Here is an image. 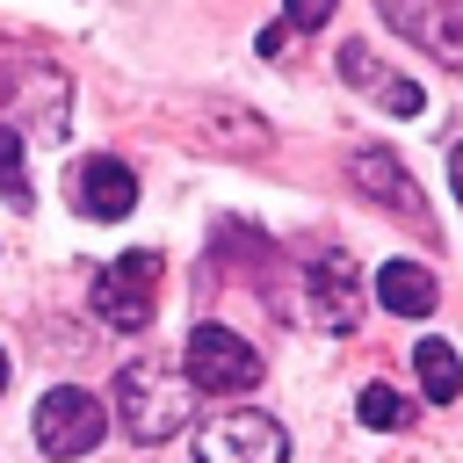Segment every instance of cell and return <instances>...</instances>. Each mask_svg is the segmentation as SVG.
<instances>
[{
	"label": "cell",
	"instance_id": "obj_9",
	"mask_svg": "<svg viewBox=\"0 0 463 463\" xmlns=\"http://www.w3.org/2000/svg\"><path fill=\"white\" fill-rule=\"evenodd\" d=\"M376 7H383V22L398 36H412V43L441 51V58H463V22H456L463 0H376Z\"/></svg>",
	"mask_w": 463,
	"mask_h": 463
},
{
	"label": "cell",
	"instance_id": "obj_16",
	"mask_svg": "<svg viewBox=\"0 0 463 463\" xmlns=\"http://www.w3.org/2000/svg\"><path fill=\"white\" fill-rule=\"evenodd\" d=\"M282 14H289V29H326L333 0H282Z\"/></svg>",
	"mask_w": 463,
	"mask_h": 463
},
{
	"label": "cell",
	"instance_id": "obj_4",
	"mask_svg": "<svg viewBox=\"0 0 463 463\" xmlns=\"http://www.w3.org/2000/svg\"><path fill=\"white\" fill-rule=\"evenodd\" d=\"M159 253L137 246V253H116L101 275H94V318L116 326V333H145L152 311H159Z\"/></svg>",
	"mask_w": 463,
	"mask_h": 463
},
{
	"label": "cell",
	"instance_id": "obj_1",
	"mask_svg": "<svg viewBox=\"0 0 463 463\" xmlns=\"http://www.w3.org/2000/svg\"><path fill=\"white\" fill-rule=\"evenodd\" d=\"M188 412H195V391H188V376L166 354H130L116 369V427L130 441L159 449V441H174L188 427Z\"/></svg>",
	"mask_w": 463,
	"mask_h": 463
},
{
	"label": "cell",
	"instance_id": "obj_11",
	"mask_svg": "<svg viewBox=\"0 0 463 463\" xmlns=\"http://www.w3.org/2000/svg\"><path fill=\"white\" fill-rule=\"evenodd\" d=\"M412 369H420V391H427L434 405L463 398V347H456V340H420V347H412Z\"/></svg>",
	"mask_w": 463,
	"mask_h": 463
},
{
	"label": "cell",
	"instance_id": "obj_14",
	"mask_svg": "<svg viewBox=\"0 0 463 463\" xmlns=\"http://www.w3.org/2000/svg\"><path fill=\"white\" fill-rule=\"evenodd\" d=\"M333 65H340V80H347V87H376V80H383L369 43H340V51H333Z\"/></svg>",
	"mask_w": 463,
	"mask_h": 463
},
{
	"label": "cell",
	"instance_id": "obj_13",
	"mask_svg": "<svg viewBox=\"0 0 463 463\" xmlns=\"http://www.w3.org/2000/svg\"><path fill=\"white\" fill-rule=\"evenodd\" d=\"M0 188H7V203H14V210H29V181H22V130H14V123H0Z\"/></svg>",
	"mask_w": 463,
	"mask_h": 463
},
{
	"label": "cell",
	"instance_id": "obj_12",
	"mask_svg": "<svg viewBox=\"0 0 463 463\" xmlns=\"http://www.w3.org/2000/svg\"><path fill=\"white\" fill-rule=\"evenodd\" d=\"M354 420L391 434V427H405V398H398L391 383H362V398H354Z\"/></svg>",
	"mask_w": 463,
	"mask_h": 463
},
{
	"label": "cell",
	"instance_id": "obj_3",
	"mask_svg": "<svg viewBox=\"0 0 463 463\" xmlns=\"http://www.w3.org/2000/svg\"><path fill=\"white\" fill-rule=\"evenodd\" d=\"M195 463H289V434L275 412L217 405L210 420H195Z\"/></svg>",
	"mask_w": 463,
	"mask_h": 463
},
{
	"label": "cell",
	"instance_id": "obj_7",
	"mask_svg": "<svg viewBox=\"0 0 463 463\" xmlns=\"http://www.w3.org/2000/svg\"><path fill=\"white\" fill-rule=\"evenodd\" d=\"M72 203H80V217L116 224V217H130V210H137V174H130L116 152H94V159H80V166H72Z\"/></svg>",
	"mask_w": 463,
	"mask_h": 463
},
{
	"label": "cell",
	"instance_id": "obj_8",
	"mask_svg": "<svg viewBox=\"0 0 463 463\" xmlns=\"http://www.w3.org/2000/svg\"><path fill=\"white\" fill-rule=\"evenodd\" d=\"M347 181L369 195V203H383L391 217H412V224H427V203H420V188H412V174L383 152V145H354L347 152Z\"/></svg>",
	"mask_w": 463,
	"mask_h": 463
},
{
	"label": "cell",
	"instance_id": "obj_17",
	"mask_svg": "<svg viewBox=\"0 0 463 463\" xmlns=\"http://www.w3.org/2000/svg\"><path fill=\"white\" fill-rule=\"evenodd\" d=\"M449 188H456V203H463V145L449 152Z\"/></svg>",
	"mask_w": 463,
	"mask_h": 463
},
{
	"label": "cell",
	"instance_id": "obj_18",
	"mask_svg": "<svg viewBox=\"0 0 463 463\" xmlns=\"http://www.w3.org/2000/svg\"><path fill=\"white\" fill-rule=\"evenodd\" d=\"M0 391H7V347H0Z\"/></svg>",
	"mask_w": 463,
	"mask_h": 463
},
{
	"label": "cell",
	"instance_id": "obj_5",
	"mask_svg": "<svg viewBox=\"0 0 463 463\" xmlns=\"http://www.w3.org/2000/svg\"><path fill=\"white\" fill-rule=\"evenodd\" d=\"M101 434H109V405H101L94 391L51 383V391L36 398V449H43L51 463H72V456L101 449Z\"/></svg>",
	"mask_w": 463,
	"mask_h": 463
},
{
	"label": "cell",
	"instance_id": "obj_6",
	"mask_svg": "<svg viewBox=\"0 0 463 463\" xmlns=\"http://www.w3.org/2000/svg\"><path fill=\"white\" fill-rule=\"evenodd\" d=\"M304 297H311V326L318 333H354L362 326V275L347 253H318L311 275H304Z\"/></svg>",
	"mask_w": 463,
	"mask_h": 463
},
{
	"label": "cell",
	"instance_id": "obj_2",
	"mask_svg": "<svg viewBox=\"0 0 463 463\" xmlns=\"http://www.w3.org/2000/svg\"><path fill=\"white\" fill-rule=\"evenodd\" d=\"M181 376H188L195 398H232V391H253V383H260V354H253L246 333L203 318V326L188 333V347H181Z\"/></svg>",
	"mask_w": 463,
	"mask_h": 463
},
{
	"label": "cell",
	"instance_id": "obj_10",
	"mask_svg": "<svg viewBox=\"0 0 463 463\" xmlns=\"http://www.w3.org/2000/svg\"><path fill=\"white\" fill-rule=\"evenodd\" d=\"M376 304L398 311V318H427V311L441 304V282H434L427 260H383V268H376Z\"/></svg>",
	"mask_w": 463,
	"mask_h": 463
},
{
	"label": "cell",
	"instance_id": "obj_15",
	"mask_svg": "<svg viewBox=\"0 0 463 463\" xmlns=\"http://www.w3.org/2000/svg\"><path fill=\"white\" fill-rule=\"evenodd\" d=\"M376 94H383V109H391V116H420V109H427L420 80H376Z\"/></svg>",
	"mask_w": 463,
	"mask_h": 463
}]
</instances>
